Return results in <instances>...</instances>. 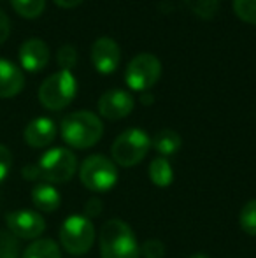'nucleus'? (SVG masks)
I'll use <instances>...</instances> for the list:
<instances>
[{
  "instance_id": "obj_1",
  "label": "nucleus",
  "mask_w": 256,
  "mask_h": 258,
  "mask_svg": "<svg viewBox=\"0 0 256 258\" xmlns=\"http://www.w3.org/2000/svg\"><path fill=\"white\" fill-rule=\"evenodd\" d=\"M100 258H140V246L132 227L123 220H107L99 234Z\"/></svg>"
},
{
  "instance_id": "obj_2",
  "label": "nucleus",
  "mask_w": 256,
  "mask_h": 258,
  "mask_svg": "<svg viewBox=\"0 0 256 258\" xmlns=\"http://www.w3.org/2000/svg\"><path fill=\"white\" fill-rule=\"evenodd\" d=\"M104 123L90 111H75L62 119V137L75 150L92 148L102 139Z\"/></svg>"
},
{
  "instance_id": "obj_3",
  "label": "nucleus",
  "mask_w": 256,
  "mask_h": 258,
  "mask_svg": "<svg viewBox=\"0 0 256 258\" xmlns=\"http://www.w3.org/2000/svg\"><path fill=\"white\" fill-rule=\"evenodd\" d=\"M77 93V81L70 71H62L51 74L42 81L39 88V102L49 111H62L74 100Z\"/></svg>"
},
{
  "instance_id": "obj_4",
  "label": "nucleus",
  "mask_w": 256,
  "mask_h": 258,
  "mask_svg": "<svg viewBox=\"0 0 256 258\" xmlns=\"http://www.w3.org/2000/svg\"><path fill=\"white\" fill-rule=\"evenodd\" d=\"M151 150V137L142 128H128L116 137L111 148L113 162L121 167H133L146 158Z\"/></svg>"
},
{
  "instance_id": "obj_5",
  "label": "nucleus",
  "mask_w": 256,
  "mask_h": 258,
  "mask_svg": "<svg viewBox=\"0 0 256 258\" xmlns=\"http://www.w3.org/2000/svg\"><path fill=\"white\" fill-rule=\"evenodd\" d=\"M79 177L88 190L97 191V194L109 191L118 183L116 163L104 155H92L82 162L79 169Z\"/></svg>"
},
{
  "instance_id": "obj_6",
  "label": "nucleus",
  "mask_w": 256,
  "mask_h": 258,
  "mask_svg": "<svg viewBox=\"0 0 256 258\" xmlns=\"http://www.w3.org/2000/svg\"><path fill=\"white\" fill-rule=\"evenodd\" d=\"M60 242L70 255H84L95 242V227L82 214H72L60 228Z\"/></svg>"
},
{
  "instance_id": "obj_7",
  "label": "nucleus",
  "mask_w": 256,
  "mask_h": 258,
  "mask_svg": "<svg viewBox=\"0 0 256 258\" xmlns=\"http://www.w3.org/2000/svg\"><path fill=\"white\" fill-rule=\"evenodd\" d=\"M41 179L46 183H67L77 169V158L67 148H53L41 156L37 163Z\"/></svg>"
},
{
  "instance_id": "obj_8",
  "label": "nucleus",
  "mask_w": 256,
  "mask_h": 258,
  "mask_svg": "<svg viewBox=\"0 0 256 258\" xmlns=\"http://www.w3.org/2000/svg\"><path fill=\"white\" fill-rule=\"evenodd\" d=\"M161 76V61L151 53H140L132 58L125 72V81L133 92L153 88Z\"/></svg>"
},
{
  "instance_id": "obj_9",
  "label": "nucleus",
  "mask_w": 256,
  "mask_h": 258,
  "mask_svg": "<svg viewBox=\"0 0 256 258\" xmlns=\"http://www.w3.org/2000/svg\"><path fill=\"white\" fill-rule=\"evenodd\" d=\"M6 223L9 232L20 239H37L46 230V221L35 211L21 209L13 211L6 216Z\"/></svg>"
},
{
  "instance_id": "obj_10",
  "label": "nucleus",
  "mask_w": 256,
  "mask_h": 258,
  "mask_svg": "<svg viewBox=\"0 0 256 258\" xmlns=\"http://www.w3.org/2000/svg\"><path fill=\"white\" fill-rule=\"evenodd\" d=\"M133 97L125 90H109L99 100V112L106 119L116 121V119L127 118L133 111Z\"/></svg>"
},
{
  "instance_id": "obj_11",
  "label": "nucleus",
  "mask_w": 256,
  "mask_h": 258,
  "mask_svg": "<svg viewBox=\"0 0 256 258\" xmlns=\"http://www.w3.org/2000/svg\"><path fill=\"white\" fill-rule=\"evenodd\" d=\"M121 60L120 46L111 37H99L92 44V61L100 74H113Z\"/></svg>"
},
{
  "instance_id": "obj_12",
  "label": "nucleus",
  "mask_w": 256,
  "mask_h": 258,
  "mask_svg": "<svg viewBox=\"0 0 256 258\" xmlns=\"http://www.w3.org/2000/svg\"><path fill=\"white\" fill-rule=\"evenodd\" d=\"M49 61V46L42 39L32 37L20 48V63L28 72H41Z\"/></svg>"
},
{
  "instance_id": "obj_13",
  "label": "nucleus",
  "mask_w": 256,
  "mask_h": 258,
  "mask_svg": "<svg viewBox=\"0 0 256 258\" xmlns=\"http://www.w3.org/2000/svg\"><path fill=\"white\" fill-rule=\"evenodd\" d=\"M56 125L51 118H35L27 125L23 132V139L32 148H46L55 141Z\"/></svg>"
},
{
  "instance_id": "obj_14",
  "label": "nucleus",
  "mask_w": 256,
  "mask_h": 258,
  "mask_svg": "<svg viewBox=\"0 0 256 258\" xmlns=\"http://www.w3.org/2000/svg\"><path fill=\"white\" fill-rule=\"evenodd\" d=\"M25 88V76L13 61L0 58V99H11Z\"/></svg>"
},
{
  "instance_id": "obj_15",
  "label": "nucleus",
  "mask_w": 256,
  "mask_h": 258,
  "mask_svg": "<svg viewBox=\"0 0 256 258\" xmlns=\"http://www.w3.org/2000/svg\"><path fill=\"white\" fill-rule=\"evenodd\" d=\"M32 202L42 213H53L62 204V195L53 184L39 183L32 188Z\"/></svg>"
},
{
  "instance_id": "obj_16",
  "label": "nucleus",
  "mask_w": 256,
  "mask_h": 258,
  "mask_svg": "<svg viewBox=\"0 0 256 258\" xmlns=\"http://www.w3.org/2000/svg\"><path fill=\"white\" fill-rule=\"evenodd\" d=\"M183 139L178 132L170 128H163L151 139V148L158 151L161 156H170L181 150Z\"/></svg>"
},
{
  "instance_id": "obj_17",
  "label": "nucleus",
  "mask_w": 256,
  "mask_h": 258,
  "mask_svg": "<svg viewBox=\"0 0 256 258\" xmlns=\"http://www.w3.org/2000/svg\"><path fill=\"white\" fill-rule=\"evenodd\" d=\"M149 179L158 188H167L172 184L174 170H172L170 162L165 156H158L149 163Z\"/></svg>"
},
{
  "instance_id": "obj_18",
  "label": "nucleus",
  "mask_w": 256,
  "mask_h": 258,
  "mask_svg": "<svg viewBox=\"0 0 256 258\" xmlns=\"http://www.w3.org/2000/svg\"><path fill=\"white\" fill-rule=\"evenodd\" d=\"M21 258H62V253L53 239H37L25 249Z\"/></svg>"
},
{
  "instance_id": "obj_19",
  "label": "nucleus",
  "mask_w": 256,
  "mask_h": 258,
  "mask_svg": "<svg viewBox=\"0 0 256 258\" xmlns=\"http://www.w3.org/2000/svg\"><path fill=\"white\" fill-rule=\"evenodd\" d=\"M11 6L21 18L34 20L44 13L46 0H11Z\"/></svg>"
},
{
  "instance_id": "obj_20",
  "label": "nucleus",
  "mask_w": 256,
  "mask_h": 258,
  "mask_svg": "<svg viewBox=\"0 0 256 258\" xmlns=\"http://www.w3.org/2000/svg\"><path fill=\"white\" fill-rule=\"evenodd\" d=\"M239 223L246 234L256 235V199L249 201L239 214Z\"/></svg>"
},
{
  "instance_id": "obj_21",
  "label": "nucleus",
  "mask_w": 256,
  "mask_h": 258,
  "mask_svg": "<svg viewBox=\"0 0 256 258\" xmlns=\"http://www.w3.org/2000/svg\"><path fill=\"white\" fill-rule=\"evenodd\" d=\"M233 11L244 23L256 25V0H233Z\"/></svg>"
},
{
  "instance_id": "obj_22",
  "label": "nucleus",
  "mask_w": 256,
  "mask_h": 258,
  "mask_svg": "<svg viewBox=\"0 0 256 258\" xmlns=\"http://www.w3.org/2000/svg\"><path fill=\"white\" fill-rule=\"evenodd\" d=\"M0 258H21L18 237L9 232H0Z\"/></svg>"
},
{
  "instance_id": "obj_23",
  "label": "nucleus",
  "mask_w": 256,
  "mask_h": 258,
  "mask_svg": "<svg viewBox=\"0 0 256 258\" xmlns=\"http://www.w3.org/2000/svg\"><path fill=\"white\" fill-rule=\"evenodd\" d=\"M56 60H58V65L62 67V71H70L75 63H77V51L72 46H62L58 49V54H56Z\"/></svg>"
},
{
  "instance_id": "obj_24",
  "label": "nucleus",
  "mask_w": 256,
  "mask_h": 258,
  "mask_svg": "<svg viewBox=\"0 0 256 258\" xmlns=\"http://www.w3.org/2000/svg\"><path fill=\"white\" fill-rule=\"evenodd\" d=\"M163 255H165V246L158 239H149L140 248V256L144 258H163Z\"/></svg>"
},
{
  "instance_id": "obj_25",
  "label": "nucleus",
  "mask_w": 256,
  "mask_h": 258,
  "mask_svg": "<svg viewBox=\"0 0 256 258\" xmlns=\"http://www.w3.org/2000/svg\"><path fill=\"white\" fill-rule=\"evenodd\" d=\"M11 167H13V155L4 144H0V183L7 177Z\"/></svg>"
},
{
  "instance_id": "obj_26",
  "label": "nucleus",
  "mask_w": 256,
  "mask_h": 258,
  "mask_svg": "<svg viewBox=\"0 0 256 258\" xmlns=\"http://www.w3.org/2000/svg\"><path fill=\"white\" fill-rule=\"evenodd\" d=\"M102 209H104V204L100 202V199L93 197V199H90V201L86 202L84 216L86 218H95V216H99V214L102 213Z\"/></svg>"
},
{
  "instance_id": "obj_27",
  "label": "nucleus",
  "mask_w": 256,
  "mask_h": 258,
  "mask_svg": "<svg viewBox=\"0 0 256 258\" xmlns=\"http://www.w3.org/2000/svg\"><path fill=\"white\" fill-rule=\"evenodd\" d=\"M9 35H11V21L7 18V14L0 9V44H4L9 39Z\"/></svg>"
},
{
  "instance_id": "obj_28",
  "label": "nucleus",
  "mask_w": 256,
  "mask_h": 258,
  "mask_svg": "<svg viewBox=\"0 0 256 258\" xmlns=\"http://www.w3.org/2000/svg\"><path fill=\"white\" fill-rule=\"evenodd\" d=\"M23 177L25 179H41L37 165H27L23 167Z\"/></svg>"
},
{
  "instance_id": "obj_29",
  "label": "nucleus",
  "mask_w": 256,
  "mask_h": 258,
  "mask_svg": "<svg viewBox=\"0 0 256 258\" xmlns=\"http://www.w3.org/2000/svg\"><path fill=\"white\" fill-rule=\"evenodd\" d=\"M53 2H55L58 7H62V9H74V7H77L82 0H53Z\"/></svg>"
},
{
  "instance_id": "obj_30",
  "label": "nucleus",
  "mask_w": 256,
  "mask_h": 258,
  "mask_svg": "<svg viewBox=\"0 0 256 258\" xmlns=\"http://www.w3.org/2000/svg\"><path fill=\"white\" fill-rule=\"evenodd\" d=\"M190 258H209V256L205 255V253H195V255H192Z\"/></svg>"
}]
</instances>
